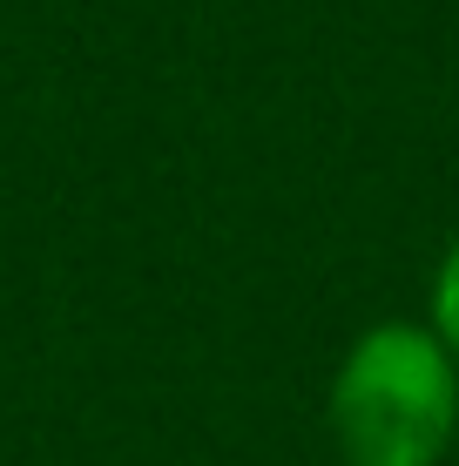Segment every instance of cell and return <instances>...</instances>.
Masks as SVG:
<instances>
[{"label":"cell","mask_w":459,"mask_h":466,"mask_svg":"<svg viewBox=\"0 0 459 466\" xmlns=\"http://www.w3.org/2000/svg\"><path fill=\"white\" fill-rule=\"evenodd\" d=\"M459 432V372L439 331L372 325L331 379V440L344 466H439Z\"/></svg>","instance_id":"6da1fadb"},{"label":"cell","mask_w":459,"mask_h":466,"mask_svg":"<svg viewBox=\"0 0 459 466\" xmlns=\"http://www.w3.org/2000/svg\"><path fill=\"white\" fill-rule=\"evenodd\" d=\"M433 318H439V339H446V351L459 359V244L446 250V264H439V284H433Z\"/></svg>","instance_id":"7a4b0ae2"}]
</instances>
